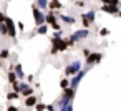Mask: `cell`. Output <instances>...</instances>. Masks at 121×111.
<instances>
[{"label":"cell","mask_w":121,"mask_h":111,"mask_svg":"<svg viewBox=\"0 0 121 111\" xmlns=\"http://www.w3.org/2000/svg\"><path fill=\"white\" fill-rule=\"evenodd\" d=\"M80 68H81V61H73L71 65H68V66L65 68V75H66V76L76 75V73L80 71Z\"/></svg>","instance_id":"6da1fadb"},{"label":"cell","mask_w":121,"mask_h":111,"mask_svg":"<svg viewBox=\"0 0 121 111\" xmlns=\"http://www.w3.org/2000/svg\"><path fill=\"white\" fill-rule=\"evenodd\" d=\"M32 10H33V15H35V23H37L38 27H40V25H43V23H45V15H43V13H42L35 5L32 7Z\"/></svg>","instance_id":"7a4b0ae2"},{"label":"cell","mask_w":121,"mask_h":111,"mask_svg":"<svg viewBox=\"0 0 121 111\" xmlns=\"http://www.w3.org/2000/svg\"><path fill=\"white\" fill-rule=\"evenodd\" d=\"M88 35H90V32H88L86 28H85V30H78L76 33H73V35H71V38H70V40L75 43V42H78V40H81V38H86Z\"/></svg>","instance_id":"3957f363"},{"label":"cell","mask_w":121,"mask_h":111,"mask_svg":"<svg viewBox=\"0 0 121 111\" xmlns=\"http://www.w3.org/2000/svg\"><path fill=\"white\" fill-rule=\"evenodd\" d=\"M85 73H86V70H83V71L80 70V71L76 73V76H75V78L71 80V83H70V88H71V90H76V86H78V83H80V80H81V78L85 76Z\"/></svg>","instance_id":"277c9868"},{"label":"cell","mask_w":121,"mask_h":111,"mask_svg":"<svg viewBox=\"0 0 121 111\" xmlns=\"http://www.w3.org/2000/svg\"><path fill=\"white\" fill-rule=\"evenodd\" d=\"M81 20H83V25H85V27H88L90 23H93V22H95V10H91V12H88L86 15H83Z\"/></svg>","instance_id":"5b68a950"},{"label":"cell","mask_w":121,"mask_h":111,"mask_svg":"<svg viewBox=\"0 0 121 111\" xmlns=\"http://www.w3.org/2000/svg\"><path fill=\"white\" fill-rule=\"evenodd\" d=\"M45 22H47L48 25H52L53 28H56V30H60V25L56 23V17H55V13H48V15L45 17Z\"/></svg>","instance_id":"8992f818"},{"label":"cell","mask_w":121,"mask_h":111,"mask_svg":"<svg viewBox=\"0 0 121 111\" xmlns=\"http://www.w3.org/2000/svg\"><path fill=\"white\" fill-rule=\"evenodd\" d=\"M101 53H90L88 55V60H86V63H88V66H91L93 63H98L99 60H101Z\"/></svg>","instance_id":"52a82bcc"},{"label":"cell","mask_w":121,"mask_h":111,"mask_svg":"<svg viewBox=\"0 0 121 111\" xmlns=\"http://www.w3.org/2000/svg\"><path fill=\"white\" fill-rule=\"evenodd\" d=\"M101 10H103V12H108V13H116V15L119 13V9L114 7V5H103Z\"/></svg>","instance_id":"ba28073f"},{"label":"cell","mask_w":121,"mask_h":111,"mask_svg":"<svg viewBox=\"0 0 121 111\" xmlns=\"http://www.w3.org/2000/svg\"><path fill=\"white\" fill-rule=\"evenodd\" d=\"M20 93L22 94H25V96H32V88L28 86V85H20Z\"/></svg>","instance_id":"9c48e42d"},{"label":"cell","mask_w":121,"mask_h":111,"mask_svg":"<svg viewBox=\"0 0 121 111\" xmlns=\"http://www.w3.org/2000/svg\"><path fill=\"white\" fill-rule=\"evenodd\" d=\"M48 7L55 10V9H61V4H60V0H52V2L48 4Z\"/></svg>","instance_id":"30bf717a"},{"label":"cell","mask_w":121,"mask_h":111,"mask_svg":"<svg viewBox=\"0 0 121 111\" xmlns=\"http://www.w3.org/2000/svg\"><path fill=\"white\" fill-rule=\"evenodd\" d=\"M25 104H27V106H35V104H37V98H35V96L27 98V99H25Z\"/></svg>","instance_id":"8fae6325"},{"label":"cell","mask_w":121,"mask_h":111,"mask_svg":"<svg viewBox=\"0 0 121 111\" xmlns=\"http://www.w3.org/2000/svg\"><path fill=\"white\" fill-rule=\"evenodd\" d=\"M47 4H48L47 0H37V4H35V7H37V9L40 10V9H45V7H47Z\"/></svg>","instance_id":"7c38bea8"},{"label":"cell","mask_w":121,"mask_h":111,"mask_svg":"<svg viewBox=\"0 0 121 111\" xmlns=\"http://www.w3.org/2000/svg\"><path fill=\"white\" fill-rule=\"evenodd\" d=\"M9 81H10L12 85L18 83V81H17V76H15V73H13V71H9Z\"/></svg>","instance_id":"4fadbf2b"},{"label":"cell","mask_w":121,"mask_h":111,"mask_svg":"<svg viewBox=\"0 0 121 111\" xmlns=\"http://www.w3.org/2000/svg\"><path fill=\"white\" fill-rule=\"evenodd\" d=\"M60 18H61L65 23H70V25H71V23H75V18H71V17H66V15H63V17H60Z\"/></svg>","instance_id":"5bb4252c"},{"label":"cell","mask_w":121,"mask_h":111,"mask_svg":"<svg viewBox=\"0 0 121 111\" xmlns=\"http://www.w3.org/2000/svg\"><path fill=\"white\" fill-rule=\"evenodd\" d=\"M37 33H40V35L47 33V25H45V23H43V25H40V27H38V30H37Z\"/></svg>","instance_id":"9a60e30c"},{"label":"cell","mask_w":121,"mask_h":111,"mask_svg":"<svg viewBox=\"0 0 121 111\" xmlns=\"http://www.w3.org/2000/svg\"><path fill=\"white\" fill-rule=\"evenodd\" d=\"M18 98V93H9L7 94V99H17Z\"/></svg>","instance_id":"2e32d148"},{"label":"cell","mask_w":121,"mask_h":111,"mask_svg":"<svg viewBox=\"0 0 121 111\" xmlns=\"http://www.w3.org/2000/svg\"><path fill=\"white\" fill-rule=\"evenodd\" d=\"M35 108H37V111H43L47 106H45L43 103H37V104H35Z\"/></svg>","instance_id":"e0dca14e"},{"label":"cell","mask_w":121,"mask_h":111,"mask_svg":"<svg viewBox=\"0 0 121 111\" xmlns=\"http://www.w3.org/2000/svg\"><path fill=\"white\" fill-rule=\"evenodd\" d=\"M0 33H2V35H7L9 33V30H7V27L2 23V25H0Z\"/></svg>","instance_id":"ac0fdd59"},{"label":"cell","mask_w":121,"mask_h":111,"mask_svg":"<svg viewBox=\"0 0 121 111\" xmlns=\"http://www.w3.org/2000/svg\"><path fill=\"white\" fill-rule=\"evenodd\" d=\"M15 76H20V78L23 76V71H22V66H20V65H17V75H15Z\"/></svg>","instance_id":"d6986e66"},{"label":"cell","mask_w":121,"mask_h":111,"mask_svg":"<svg viewBox=\"0 0 121 111\" xmlns=\"http://www.w3.org/2000/svg\"><path fill=\"white\" fill-rule=\"evenodd\" d=\"M9 56V50H4L2 53H0V60H4V58H7Z\"/></svg>","instance_id":"ffe728a7"},{"label":"cell","mask_w":121,"mask_h":111,"mask_svg":"<svg viewBox=\"0 0 121 111\" xmlns=\"http://www.w3.org/2000/svg\"><path fill=\"white\" fill-rule=\"evenodd\" d=\"M68 85H70V83H68V80H63V81H61V88H63V90H66V88H68Z\"/></svg>","instance_id":"44dd1931"},{"label":"cell","mask_w":121,"mask_h":111,"mask_svg":"<svg viewBox=\"0 0 121 111\" xmlns=\"http://www.w3.org/2000/svg\"><path fill=\"white\" fill-rule=\"evenodd\" d=\"M4 20H5V15H4L2 12H0V25H2V23H4Z\"/></svg>","instance_id":"7402d4cb"},{"label":"cell","mask_w":121,"mask_h":111,"mask_svg":"<svg viewBox=\"0 0 121 111\" xmlns=\"http://www.w3.org/2000/svg\"><path fill=\"white\" fill-rule=\"evenodd\" d=\"M76 5H78V7H85V2H83V0H78Z\"/></svg>","instance_id":"603a6c76"},{"label":"cell","mask_w":121,"mask_h":111,"mask_svg":"<svg viewBox=\"0 0 121 111\" xmlns=\"http://www.w3.org/2000/svg\"><path fill=\"white\" fill-rule=\"evenodd\" d=\"M99 33H101V35H103V37H104V35H108V30H106V28H103V30H101V32H99Z\"/></svg>","instance_id":"cb8c5ba5"},{"label":"cell","mask_w":121,"mask_h":111,"mask_svg":"<svg viewBox=\"0 0 121 111\" xmlns=\"http://www.w3.org/2000/svg\"><path fill=\"white\" fill-rule=\"evenodd\" d=\"M45 109H48V111H55V109H53V106H52V104H48V106H47V108H45Z\"/></svg>","instance_id":"d4e9b609"},{"label":"cell","mask_w":121,"mask_h":111,"mask_svg":"<svg viewBox=\"0 0 121 111\" xmlns=\"http://www.w3.org/2000/svg\"><path fill=\"white\" fill-rule=\"evenodd\" d=\"M9 111H18V108H15V106H10V108H9Z\"/></svg>","instance_id":"484cf974"}]
</instances>
